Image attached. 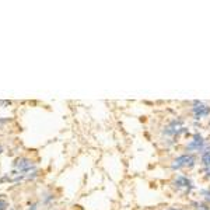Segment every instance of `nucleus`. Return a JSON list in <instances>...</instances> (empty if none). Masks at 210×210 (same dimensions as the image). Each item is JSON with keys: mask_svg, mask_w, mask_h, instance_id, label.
Here are the masks:
<instances>
[{"mask_svg": "<svg viewBox=\"0 0 210 210\" xmlns=\"http://www.w3.org/2000/svg\"><path fill=\"white\" fill-rule=\"evenodd\" d=\"M195 164V157L192 154H184L178 157L172 164V168H182V167H192Z\"/></svg>", "mask_w": 210, "mask_h": 210, "instance_id": "obj_1", "label": "nucleus"}, {"mask_svg": "<svg viewBox=\"0 0 210 210\" xmlns=\"http://www.w3.org/2000/svg\"><path fill=\"white\" fill-rule=\"evenodd\" d=\"M193 114H195V118L196 119H200L203 118V116H207L210 114V108L206 107L203 104H199L196 107H193Z\"/></svg>", "mask_w": 210, "mask_h": 210, "instance_id": "obj_2", "label": "nucleus"}, {"mask_svg": "<svg viewBox=\"0 0 210 210\" xmlns=\"http://www.w3.org/2000/svg\"><path fill=\"white\" fill-rule=\"evenodd\" d=\"M16 167H18L20 170H30L32 167L30 160H27V158H20V160L16 161Z\"/></svg>", "mask_w": 210, "mask_h": 210, "instance_id": "obj_3", "label": "nucleus"}, {"mask_svg": "<svg viewBox=\"0 0 210 210\" xmlns=\"http://www.w3.org/2000/svg\"><path fill=\"white\" fill-rule=\"evenodd\" d=\"M177 185H179V186H189L190 181L186 179V178H184V177H178L177 178Z\"/></svg>", "mask_w": 210, "mask_h": 210, "instance_id": "obj_4", "label": "nucleus"}, {"mask_svg": "<svg viewBox=\"0 0 210 210\" xmlns=\"http://www.w3.org/2000/svg\"><path fill=\"white\" fill-rule=\"evenodd\" d=\"M202 163L204 165H207V167H210V151H207V153H204L202 156Z\"/></svg>", "mask_w": 210, "mask_h": 210, "instance_id": "obj_5", "label": "nucleus"}, {"mask_svg": "<svg viewBox=\"0 0 210 210\" xmlns=\"http://www.w3.org/2000/svg\"><path fill=\"white\" fill-rule=\"evenodd\" d=\"M7 207H9V204H7V202L4 199H2L0 197V210H6Z\"/></svg>", "mask_w": 210, "mask_h": 210, "instance_id": "obj_6", "label": "nucleus"}, {"mask_svg": "<svg viewBox=\"0 0 210 210\" xmlns=\"http://www.w3.org/2000/svg\"><path fill=\"white\" fill-rule=\"evenodd\" d=\"M170 210H181V209H170Z\"/></svg>", "mask_w": 210, "mask_h": 210, "instance_id": "obj_7", "label": "nucleus"}]
</instances>
